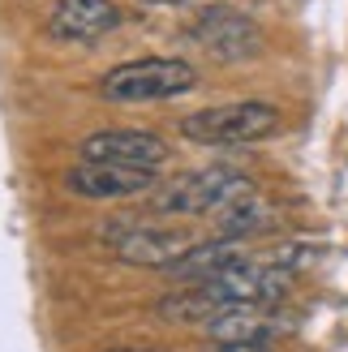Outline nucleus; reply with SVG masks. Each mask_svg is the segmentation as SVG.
<instances>
[{
    "mask_svg": "<svg viewBox=\"0 0 348 352\" xmlns=\"http://www.w3.org/2000/svg\"><path fill=\"white\" fill-rule=\"evenodd\" d=\"M198 86V69L181 56H138L108 69L99 78V99L108 103H164L189 95Z\"/></svg>",
    "mask_w": 348,
    "mask_h": 352,
    "instance_id": "obj_1",
    "label": "nucleus"
},
{
    "mask_svg": "<svg viewBox=\"0 0 348 352\" xmlns=\"http://www.w3.org/2000/svg\"><path fill=\"white\" fill-rule=\"evenodd\" d=\"M280 125H284V116L275 103L241 99V103L189 112L181 120V133L198 146H250V142H267L271 133H280Z\"/></svg>",
    "mask_w": 348,
    "mask_h": 352,
    "instance_id": "obj_2",
    "label": "nucleus"
},
{
    "mask_svg": "<svg viewBox=\"0 0 348 352\" xmlns=\"http://www.w3.org/2000/svg\"><path fill=\"white\" fill-rule=\"evenodd\" d=\"M250 189L254 185L246 172H237L228 164H211V168H194L177 176V181L160 185L151 193V206L160 215H211V210H224Z\"/></svg>",
    "mask_w": 348,
    "mask_h": 352,
    "instance_id": "obj_3",
    "label": "nucleus"
},
{
    "mask_svg": "<svg viewBox=\"0 0 348 352\" xmlns=\"http://www.w3.org/2000/svg\"><path fill=\"white\" fill-rule=\"evenodd\" d=\"M103 245L120 258L129 262V267H155V271H168L172 262H177L194 236L185 232V228H164V223H146L138 215H120V219H108L99 228Z\"/></svg>",
    "mask_w": 348,
    "mask_h": 352,
    "instance_id": "obj_4",
    "label": "nucleus"
},
{
    "mask_svg": "<svg viewBox=\"0 0 348 352\" xmlns=\"http://www.w3.org/2000/svg\"><path fill=\"white\" fill-rule=\"evenodd\" d=\"M189 39H194L211 60H224V65H232V60H250L258 56V47H263V30H258L254 22L241 9H202L194 17V26H189Z\"/></svg>",
    "mask_w": 348,
    "mask_h": 352,
    "instance_id": "obj_5",
    "label": "nucleus"
},
{
    "mask_svg": "<svg viewBox=\"0 0 348 352\" xmlns=\"http://www.w3.org/2000/svg\"><path fill=\"white\" fill-rule=\"evenodd\" d=\"M82 164H116V168H155L168 164L172 146L151 129H99L78 142Z\"/></svg>",
    "mask_w": 348,
    "mask_h": 352,
    "instance_id": "obj_6",
    "label": "nucleus"
},
{
    "mask_svg": "<svg viewBox=\"0 0 348 352\" xmlns=\"http://www.w3.org/2000/svg\"><path fill=\"white\" fill-rule=\"evenodd\" d=\"M65 189L78 198L112 202V198H138V193L160 189L155 168H116V164H78L65 172Z\"/></svg>",
    "mask_w": 348,
    "mask_h": 352,
    "instance_id": "obj_7",
    "label": "nucleus"
},
{
    "mask_svg": "<svg viewBox=\"0 0 348 352\" xmlns=\"http://www.w3.org/2000/svg\"><path fill=\"white\" fill-rule=\"evenodd\" d=\"M120 26L116 0H56L47 13V39L56 43H95Z\"/></svg>",
    "mask_w": 348,
    "mask_h": 352,
    "instance_id": "obj_8",
    "label": "nucleus"
},
{
    "mask_svg": "<svg viewBox=\"0 0 348 352\" xmlns=\"http://www.w3.org/2000/svg\"><path fill=\"white\" fill-rule=\"evenodd\" d=\"M237 258H246V254H241V245L228 241V236H219V241H194L168 267V275L177 279V284H206V279H215L219 271H228Z\"/></svg>",
    "mask_w": 348,
    "mask_h": 352,
    "instance_id": "obj_9",
    "label": "nucleus"
},
{
    "mask_svg": "<svg viewBox=\"0 0 348 352\" xmlns=\"http://www.w3.org/2000/svg\"><path fill=\"white\" fill-rule=\"evenodd\" d=\"M202 331L215 344H224V340H267L271 336V305H224Z\"/></svg>",
    "mask_w": 348,
    "mask_h": 352,
    "instance_id": "obj_10",
    "label": "nucleus"
},
{
    "mask_svg": "<svg viewBox=\"0 0 348 352\" xmlns=\"http://www.w3.org/2000/svg\"><path fill=\"white\" fill-rule=\"evenodd\" d=\"M219 309L224 305L202 284H181L177 292H168V296L155 301V314H160L164 322H194V327H206Z\"/></svg>",
    "mask_w": 348,
    "mask_h": 352,
    "instance_id": "obj_11",
    "label": "nucleus"
},
{
    "mask_svg": "<svg viewBox=\"0 0 348 352\" xmlns=\"http://www.w3.org/2000/svg\"><path fill=\"white\" fill-rule=\"evenodd\" d=\"M215 219H219V232L228 236V241H246V236H254V232H267L275 215H271V206L250 189V193H241L237 202L224 206Z\"/></svg>",
    "mask_w": 348,
    "mask_h": 352,
    "instance_id": "obj_12",
    "label": "nucleus"
},
{
    "mask_svg": "<svg viewBox=\"0 0 348 352\" xmlns=\"http://www.w3.org/2000/svg\"><path fill=\"white\" fill-rule=\"evenodd\" d=\"M211 352H275L271 340H224V344H211Z\"/></svg>",
    "mask_w": 348,
    "mask_h": 352,
    "instance_id": "obj_13",
    "label": "nucleus"
},
{
    "mask_svg": "<svg viewBox=\"0 0 348 352\" xmlns=\"http://www.w3.org/2000/svg\"><path fill=\"white\" fill-rule=\"evenodd\" d=\"M108 352H160V348H108Z\"/></svg>",
    "mask_w": 348,
    "mask_h": 352,
    "instance_id": "obj_14",
    "label": "nucleus"
},
{
    "mask_svg": "<svg viewBox=\"0 0 348 352\" xmlns=\"http://www.w3.org/2000/svg\"><path fill=\"white\" fill-rule=\"evenodd\" d=\"M142 5H181V0H142Z\"/></svg>",
    "mask_w": 348,
    "mask_h": 352,
    "instance_id": "obj_15",
    "label": "nucleus"
}]
</instances>
